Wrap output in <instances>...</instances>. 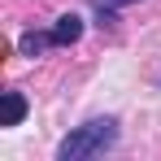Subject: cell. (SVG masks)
Here are the masks:
<instances>
[{
    "label": "cell",
    "instance_id": "6da1fadb",
    "mask_svg": "<svg viewBox=\"0 0 161 161\" xmlns=\"http://www.w3.org/2000/svg\"><path fill=\"white\" fill-rule=\"evenodd\" d=\"M118 144V122L113 118H92V122H83L74 131L61 139V148H57V157L61 161H87V157H100Z\"/></svg>",
    "mask_w": 161,
    "mask_h": 161
},
{
    "label": "cell",
    "instance_id": "7a4b0ae2",
    "mask_svg": "<svg viewBox=\"0 0 161 161\" xmlns=\"http://www.w3.org/2000/svg\"><path fill=\"white\" fill-rule=\"evenodd\" d=\"M48 35H53L57 48H70V44H79V39H83V18H79V13H61L57 26L48 31Z\"/></svg>",
    "mask_w": 161,
    "mask_h": 161
},
{
    "label": "cell",
    "instance_id": "3957f363",
    "mask_svg": "<svg viewBox=\"0 0 161 161\" xmlns=\"http://www.w3.org/2000/svg\"><path fill=\"white\" fill-rule=\"evenodd\" d=\"M26 118V100L22 92H4V113H0V126H18Z\"/></svg>",
    "mask_w": 161,
    "mask_h": 161
},
{
    "label": "cell",
    "instance_id": "277c9868",
    "mask_svg": "<svg viewBox=\"0 0 161 161\" xmlns=\"http://www.w3.org/2000/svg\"><path fill=\"white\" fill-rule=\"evenodd\" d=\"M48 44H53V35H35V31H26V35H22V53H26V57H39Z\"/></svg>",
    "mask_w": 161,
    "mask_h": 161
},
{
    "label": "cell",
    "instance_id": "5b68a950",
    "mask_svg": "<svg viewBox=\"0 0 161 161\" xmlns=\"http://www.w3.org/2000/svg\"><path fill=\"white\" fill-rule=\"evenodd\" d=\"M96 4V13H118L122 4H135V0H92Z\"/></svg>",
    "mask_w": 161,
    "mask_h": 161
}]
</instances>
